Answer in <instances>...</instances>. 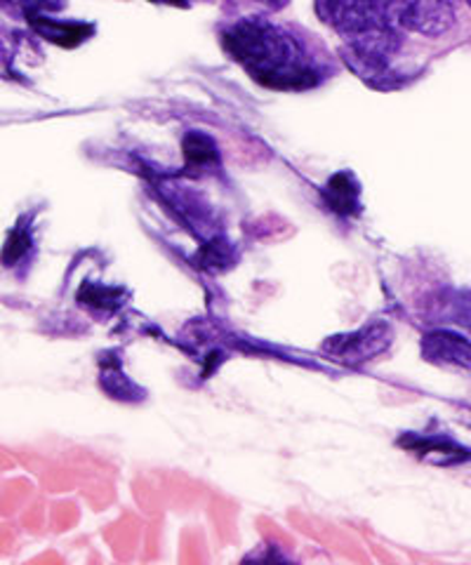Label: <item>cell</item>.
I'll return each instance as SVG.
<instances>
[{
  "label": "cell",
  "instance_id": "cell-1",
  "mask_svg": "<svg viewBox=\"0 0 471 565\" xmlns=\"http://www.w3.org/2000/svg\"><path fill=\"white\" fill-rule=\"evenodd\" d=\"M222 45L257 83L274 90H304L321 78L298 35L261 17H246L226 26Z\"/></svg>",
  "mask_w": 471,
  "mask_h": 565
},
{
  "label": "cell",
  "instance_id": "cell-2",
  "mask_svg": "<svg viewBox=\"0 0 471 565\" xmlns=\"http://www.w3.org/2000/svg\"><path fill=\"white\" fill-rule=\"evenodd\" d=\"M452 24H456V10H452L450 0H415L404 29L436 39V35L448 33Z\"/></svg>",
  "mask_w": 471,
  "mask_h": 565
},
{
  "label": "cell",
  "instance_id": "cell-3",
  "mask_svg": "<svg viewBox=\"0 0 471 565\" xmlns=\"http://www.w3.org/2000/svg\"><path fill=\"white\" fill-rule=\"evenodd\" d=\"M31 24L36 26V31H41L47 41L57 43V45H78L83 43L87 35L93 33L90 24H76V22H57V20H50V17H41V14H29Z\"/></svg>",
  "mask_w": 471,
  "mask_h": 565
},
{
  "label": "cell",
  "instance_id": "cell-4",
  "mask_svg": "<svg viewBox=\"0 0 471 565\" xmlns=\"http://www.w3.org/2000/svg\"><path fill=\"white\" fill-rule=\"evenodd\" d=\"M358 3L361 10L373 17V20L404 31V22L408 12L413 10L415 0H358Z\"/></svg>",
  "mask_w": 471,
  "mask_h": 565
},
{
  "label": "cell",
  "instance_id": "cell-5",
  "mask_svg": "<svg viewBox=\"0 0 471 565\" xmlns=\"http://www.w3.org/2000/svg\"><path fill=\"white\" fill-rule=\"evenodd\" d=\"M184 156H186L189 166L203 168V166H211V163L217 161V147L207 135L189 132L184 137Z\"/></svg>",
  "mask_w": 471,
  "mask_h": 565
},
{
  "label": "cell",
  "instance_id": "cell-6",
  "mask_svg": "<svg viewBox=\"0 0 471 565\" xmlns=\"http://www.w3.org/2000/svg\"><path fill=\"white\" fill-rule=\"evenodd\" d=\"M358 12V0H317L319 20L340 31Z\"/></svg>",
  "mask_w": 471,
  "mask_h": 565
},
{
  "label": "cell",
  "instance_id": "cell-7",
  "mask_svg": "<svg viewBox=\"0 0 471 565\" xmlns=\"http://www.w3.org/2000/svg\"><path fill=\"white\" fill-rule=\"evenodd\" d=\"M328 193H330V203H333L338 210H349L356 205L358 189L352 184V174L340 172L333 177V182L328 184Z\"/></svg>",
  "mask_w": 471,
  "mask_h": 565
},
{
  "label": "cell",
  "instance_id": "cell-8",
  "mask_svg": "<svg viewBox=\"0 0 471 565\" xmlns=\"http://www.w3.org/2000/svg\"><path fill=\"white\" fill-rule=\"evenodd\" d=\"M253 3H257V6H261V8H267V10H283L290 0H253Z\"/></svg>",
  "mask_w": 471,
  "mask_h": 565
},
{
  "label": "cell",
  "instance_id": "cell-9",
  "mask_svg": "<svg viewBox=\"0 0 471 565\" xmlns=\"http://www.w3.org/2000/svg\"><path fill=\"white\" fill-rule=\"evenodd\" d=\"M22 3H29V0H22ZM31 3H33V6H39V8H55V6L50 3V0H31ZM55 3H57V6H62V0H55Z\"/></svg>",
  "mask_w": 471,
  "mask_h": 565
},
{
  "label": "cell",
  "instance_id": "cell-10",
  "mask_svg": "<svg viewBox=\"0 0 471 565\" xmlns=\"http://www.w3.org/2000/svg\"><path fill=\"white\" fill-rule=\"evenodd\" d=\"M153 3H168V6H184L186 0H153Z\"/></svg>",
  "mask_w": 471,
  "mask_h": 565
},
{
  "label": "cell",
  "instance_id": "cell-11",
  "mask_svg": "<svg viewBox=\"0 0 471 565\" xmlns=\"http://www.w3.org/2000/svg\"><path fill=\"white\" fill-rule=\"evenodd\" d=\"M467 3H469V8H471V0H467Z\"/></svg>",
  "mask_w": 471,
  "mask_h": 565
}]
</instances>
